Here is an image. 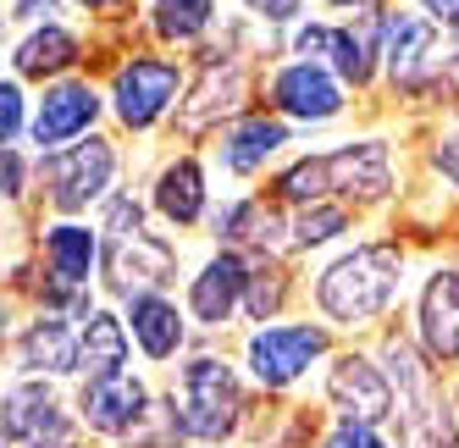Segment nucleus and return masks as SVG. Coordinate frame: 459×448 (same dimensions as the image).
<instances>
[{
  "instance_id": "obj_1",
  "label": "nucleus",
  "mask_w": 459,
  "mask_h": 448,
  "mask_svg": "<svg viewBox=\"0 0 459 448\" xmlns=\"http://www.w3.org/2000/svg\"><path fill=\"white\" fill-rule=\"evenodd\" d=\"M404 294V249L371 238V244H349L316 271V310L326 327L343 332H366L399 305Z\"/></svg>"
},
{
  "instance_id": "obj_2",
  "label": "nucleus",
  "mask_w": 459,
  "mask_h": 448,
  "mask_svg": "<svg viewBox=\"0 0 459 448\" xmlns=\"http://www.w3.org/2000/svg\"><path fill=\"white\" fill-rule=\"evenodd\" d=\"M172 409V421L183 432L188 448H227L238 443L244 421H249V393H244V371L227 355H188L183 366H172V388L160 393Z\"/></svg>"
},
{
  "instance_id": "obj_3",
  "label": "nucleus",
  "mask_w": 459,
  "mask_h": 448,
  "mask_svg": "<svg viewBox=\"0 0 459 448\" xmlns=\"http://www.w3.org/2000/svg\"><path fill=\"white\" fill-rule=\"evenodd\" d=\"M377 366L393 382V421L387 426L399 432V448H459V404L443 388V371L426 366L415 338L382 332Z\"/></svg>"
},
{
  "instance_id": "obj_4",
  "label": "nucleus",
  "mask_w": 459,
  "mask_h": 448,
  "mask_svg": "<svg viewBox=\"0 0 459 448\" xmlns=\"http://www.w3.org/2000/svg\"><path fill=\"white\" fill-rule=\"evenodd\" d=\"M333 355V327L326 322H266L244 338V376L260 393H288Z\"/></svg>"
},
{
  "instance_id": "obj_5",
  "label": "nucleus",
  "mask_w": 459,
  "mask_h": 448,
  "mask_svg": "<svg viewBox=\"0 0 459 448\" xmlns=\"http://www.w3.org/2000/svg\"><path fill=\"white\" fill-rule=\"evenodd\" d=\"M117 144L106 134H89L67 150L39 155V194L56 216H83L89 205H106L117 188Z\"/></svg>"
},
{
  "instance_id": "obj_6",
  "label": "nucleus",
  "mask_w": 459,
  "mask_h": 448,
  "mask_svg": "<svg viewBox=\"0 0 459 448\" xmlns=\"http://www.w3.org/2000/svg\"><path fill=\"white\" fill-rule=\"evenodd\" d=\"M0 437L12 448H67V443H89L78 432L73 399L61 393V382L45 376H12L0 388Z\"/></svg>"
},
{
  "instance_id": "obj_7",
  "label": "nucleus",
  "mask_w": 459,
  "mask_h": 448,
  "mask_svg": "<svg viewBox=\"0 0 459 448\" xmlns=\"http://www.w3.org/2000/svg\"><path fill=\"white\" fill-rule=\"evenodd\" d=\"M155 409V388L144 371H111V376H94V382H78L73 393V415H78V432L94 437V443H111L122 448L127 437L139 432V421Z\"/></svg>"
},
{
  "instance_id": "obj_8",
  "label": "nucleus",
  "mask_w": 459,
  "mask_h": 448,
  "mask_svg": "<svg viewBox=\"0 0 459 448\" xmlns=\"http://www.w3.org/2000/svg\"><path fill=\"white\" fill-rule=\"evenodd\" d=\"M183 254L167 233H122V238H100V282L111 299H134V294H167L178 282Z\"/></svg>"
},
{
  "instance_id": "obj_9",
  "label": "nucleus",
  "mask_w": 459,
  "mask_h": 448,
  "mask_svg": "<svg viewBox=\"0 0 459 448\" xmlns=\"http://www.w3.org/2000/svg\"><path fill=\"white\" fill-rule=\"evenodd\" d=\"M321 399L333 409V421H366L387 426L393 421V382L366 349H333L321 376Z\"/></svg>"
},
{
  "instance_id": "obj_10",
  "label": "nucleus",
  "mask_w": 459,
  "mask_h": 448,
  "mask_svg": "<svg viewBox=\"0 0 459 448\" xmlns=\"http://www.w3.org/2000/svg\"><path fill=\"white\" fill-rule=\"evenodd\" d=\"M178 94H183V67H178V61H167V56H134V61H122V67H117L106 106L117 111V122L127 127V134H150V127L178 106Z\"/></svg>"
},
{
  "instance_id": "obj_11",
  "label": "nucleus",
  "mask_w": 459,
  "mask_h": 448,
  "mask_svg": "<svg viewBox=\"0 0 459 448\" xmlns=\"http://www.w3.org/2000/svg\"><path fill=\"white\" fill-rule=\"evenodd\" d=\"M100 111H106V94L94 89L89 78H56V83H45L39 100L28 106V139H34L39 155L67 150V144L94 134Z\"/></svg>"
},
{
  "instance_id": "obj_12",
  "label": "nucleus",
  "mask_w": 459,
  "mask_h": 448,
  "mask_svg": "<svg viewBox=\"0 0 459 448\" xmlns=\"http://www.w3.org/2000/svg\"><path fill=\"white\" fill-rule=\"evenodd\" d=\"M12 376L73 382L78 376V322L61 310H34L12 332Z\"/></svg>"
},
{
  "instance_id": "obj_13",
  "label": "nucleus",
  "mask_w": 459,
  "mask_h": 448,
  "mask_svg": "<svg viewBox=\"0 0 459 448\" xmlns=\"http://www.w3.org/2000/svg\"><path fill=\"white\" fill-rule=\"evenodd\" d=\"M244 282H249V254H244V249H216L211 261L188 277L183 315H188L200 332L233 327V315H238V305H244Z\"/></svg>"
},
{
  "instance_id": "obj_14",
  "label": "nucleus",
  "mask_w": 459,
  "mask_h": 448,
  "mask_svg": "<svg viewBox=\"0 0 459 448\" xmlns=\"http://www.w3.org/2000/svg\"><path fill=\"white\" fill-rule=\"evenodd\" d=\"M415 349L426 366H459V266H437L415 294Z\"/></svg>"
},
{
  "instance_id": "obj_15",
  "label": "nucleus",
  "mask_w": 459,
  "mask_h": 448,
  "mask_svg": "<svg viewBox=\"0 0 459 448\" xmlns=\"http://www.w3.org/2000/svg\"><path fill=\"white\" fill-rule=\"evenodd\" d=\"M326 172V200H349V205H382L393 194V150L382 139H354L343 150L321 155Z\"/></svg>"
},
{
  "instance_id": "obj_16",
  "label": "nucleus",
  "mask_w": 459,
  "mask_h": 448,
  "mask_svg": "<svg viewBox=\"0 0 459 448\" xmlns=\"http://www.w3.org/2000/svg\"><path fill=\"white\" fill-rule=\"evenodd\" d=\"M343 83L321 67V61H288V67L272 78V111L282 116V122H310V127H321V122H333V116H343Z\"/></svg>"
},
{
  "instance_id": "obj_17",
  "label": "nucleus",
  "mask_w": 459,
  "mask_h": 448,
  "mask_svg": "<svg viewBox=\"0 0 459 448\" xmlns=\"http://www.w3.org/2000/svg\"><path fill=\"white\" fill-rule=\"evenodd\" d=\"M122 327L134 338V349L150 366H172L188 349V315L178 310L172 294H134L122 299Z\"/></svg>"
},
{
  "instance_id": "obj_18",
  "label": "nucleus",
  "mask_w": 459,
  "mask_h": 448,
  "mask_svg": "<svg viewBox=\"0 0 459 448\" xmlns=\"http://www.w3.org/2000/svg\"><path fill=\"white\" fill-rule=\"evenodd\" d=\"M288 122L277 111H244L221 127V144H216V161L227 177H255L266 172V161H277V155L288 150Z\"/></svg>"
},
{
  "instance_id": "obj_19",
  "label": "nucleus",
  "mask_w": 459,
  "mask_h": 448,
  "mask_svg": "<svg viewBox=\"0 0 459 448\" xmlns=\"http://www.w3.org/2000/svg\"><path fill=\"white\" fill-rule=\"evenodd\" d=\"M150 211L167 221V228H194L211 211V188H205V167L194 155H172L160 167L155 188H150Z\"/></svg>"
},
{
  "instance_id": "obj_20",
  "label": "nucleus",
  "mask_w": 459,
  "mask_h": 448,
  "mask_svg": "<svg viewBox=\"0 0 459 448\" xmlns=\"http://www.w3.org/2000/svg\"><path fill=\"white\" fill-rule=\"evenodd\" d=\"M127 366H134V338L122 327V310L94 305L78 322V376L73 382H94V376H111Z\"/></svg>"
},
{
  "instance_id": "obj_21",
  "label": "nucleus",
  "mask_w": 459,
  "mask_h": 448,
  "mask_svg": "<svg viewBox=\"0 0 459 448\" xmlns=\"http://www.w3.org/2000/svg\"><path fill=\"white\" fill-rule=\"evenodd\" d=\"M78 67V39L61 22H39L17 50H12V73L28 83H56Z\"/></svg>"
},
{
  "instance_id": "obj_22",
  "label": "nucleus",
  "mask_w": 459,
  "mask_h": 448,
  "mask_svg": "<svg viewBox=\"0 0 459 448\" xmlns=\"http://www.w3.org/2000/svg\"><path fill=\"white\" fill-rule=\"evenodd\" d=\"M244 106V67L238 61H211V73H205V83H200V94L183 106V116H178V127L183 134H205V127L216 122V116H227V111H238Z\"/></svg>"
},
{
  "instance_id": "obj_23",
  "label": "nucleus",
  "mask_w": 459,
  "mask_h": 448,
  "mask_svg": "<svg viewBox=\"0 0 459 448\" xmlns=\"http://www.w3.org/2000/svg\"><path fill=\"white\" fill-rule=\"evenodd\" d=\"M354 228V216L343 200H316V205H299L288 221V249H321V244H338L343 233Z\"/></svg>"
},
{
  "instance_id": "obj_24",
  "label": "nucleus",
  "mask_w": 459,
  "mask_h": 448,
  "mask_svg": "<svg viewBox=\"0 0 459 448\" xmlns=\"http://www.w3.org/2000/svg\"><path fill=\"white\" fill-rule=\"evenodd\" d=\"M282 305H288V271L277 261H249V282H244V305L238 310L255 327H266V322L282 315Z\"/></svg>"
},
{
  "instance_id": "obj_25",
  "label": "nucleus",
  "mask_w": 459,
  "mask_h": 448,
  "mask_svg": "<svg viewBox=\"0 0 459 448\" xmlns=\"http://www.w3.org/2000/svg\"><path fill=\"white\" fill-rule=\"evenodd\" d=\"M155 17V34L160 39H172V45H188V39H200L205 28H211V17H216V0H155L150 6Z\"/></svg>"
},
{
  "instance_id": "obj_26",
  "label": "nucleus",
  "mask_w": 459,
  "mask_h": 448,
  "mask_svg": "<svg viewBox=\"0 0 459 448\" xmlns=\"http://www.w3.org/2000/svg\"><path fill=\"white\" fill-rule=\"evenodd\" d=\"M316 448H399L387 437V426H366V421H333L321 437H316Z\"/></svg>"
},
{
  "instance_id": "obj_27",
  "label": "nucleus",
  "mask_w": 459,
  "mask_h": 448,
  "mask_svg": "<svg viewBox=\"0 0 459 448\" xmlns=\"http://www.w3.org/2000/svg\"><path fill=\"white\" fill-rule=\"evenodd\" d=\"M28 134V94L17 78H0V150H12Z\"/></svg>"
},
{
  "instance_id": "obj_28",
  "label": "nucleus",
  "mask_w": 459,
  "mask_h": 448,
  "mask_svg": "<svg viewBox=\"0 0 459 448\" xmlns=\"http://www.w3.org/2000/svg\"><path fill=\"white\" fill-rule=\"evenodd\" d=\"M28 188H34V167H28V155L17 144L0 150V205H17Z\"/></svg>"
},
{
  "instance_id": "obj_29",
  "label": "nucleus",
  "mask_w": 459,
  "mask_h": 448,
  "mask_svg": "<svg viewBox=\"0 0 459 448\" xmlns=\"http://www.w3.org/2000/svg\"><path fill=\"white\" fill-rule=\"evenodd\" d=\"M432 167L443 172V183H448V188H459V134L437 139V150H432Z\"/></svg>"
},
{
  "instance_id": "obj_30",
  "label": "nucleus",
  "mask_w": 459,
  "mask_h": 448,
  "mask_svg": "<svg viewBox=\"0 0 459 448\" xmlns=\"http://www.w3.org/2000/svg\"><path fill=\"white\" fill-rule=\"evenodd\" d=\"M244 6H249L260 22H293V17H299V6H305V0H244Z\"/></svg>"
},
{
  "instance_id": "obj_31",
  "label": "nucleus",
  "mask_w": 459,
  "mask_h": 448,
  "mask_svg": "<svg viewBox=\"0 0 459 448\" xmlns=\"http://www.w3.org/2000/svg\"><path fill=\"white\" fill-rule=\"evenodd\" d=\"M420 6H426V17H432L437 28H443V22L459 28V0H420Z\"/></svg>"
},
{
  "instance_id": "obj_32",
  "label": "nucleus",
  "mask_w": 459,
  "mask_h": 448,
  "mask_svg": "<svg viewBox=\"0 0 459 448\" xmlns=\"http://www.w3.org/2000/svg\"><path fill=\"white\" fill-rule=\"evenodd\" d=\"M56 6H61V0H17V17H28V22H50Z\"/></svg>"
},
{
  "instance_id": "obj_33",
  "label": "nucleus",
  "mask_w": 459,
  "mask_h": 448,
  "mask_svg": "<svg viewBox=\"0 0 459 448\" xmlns=\"http://www.w3.org/2000/svg\"><path fill=\"white\" fill-rule=\"evenodd\" d=\"M0 349H12V305L0 299Z\"/></svg>"
},
{
  "instance_id": "obj_34",
  "label": "nucleus",
  "mask_w": 459,
  "mask_h": 448,
  "mask_svg": "<svg viewBox=\"0 0 459 448\" xmlns=\"http://www.w3.org/2000/svg\"><path fill=\"white\" fill-rule=\"evenodd\" d=\"M89 12H111V6H122V0H83Z\"/></svg>"
},
{
  "instance_id": "obj_35",
  "label": "nucleus",
  "mask_w": 459,
  "mask_h": 448,
  "mask_svg": "<svg viewBox=\"0 0 459 448\" xmlns=\"http://www.w3.org/2000/svg\"><path fill=\"white\" fill-rule=\"evenodd\" d=\"M333 6H371V0H333Z\"/></svg>"
},
{
  "instance_id": "obj_36",
  "label": "nucleus",
  "mask_w": 459,
  "mask_h": 448,
  "mask_svg": "<svg viewBox=\"0 0 459 448\" xmlns=\"http://www.w3.org/2000/svg\"><path fill=\"white\" fill-rule=\"evenodd\" d=\"M0 448H12V443H6V437H0Z\"/></svg>"
}]
</instances>
